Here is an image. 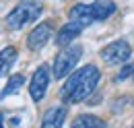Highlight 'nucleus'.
Listing matches in <instances>:
<instances>
[{
  "label": "nucleus",
  "instance_id": "f257e3e1",
  "mask_svg": "<svg viewBox=\"0 0 134 128\" xmlns=\"http://www.w3.org/2000/svg\"><path fill=\"white\" fill-rule=\"evenodd\" d=\"M99 68L93 64H87L83 68L74 70V74H70L64 87L60 89V97L64 103H81L91 95L99 83Z\"/></svg>",
  "mask_w": 134,
  "mask_h": 128
},
{
  "label": "nucleus",
  "instance_id": "f03ea898",
  "mask_svg": "<svg viewBox=\"0 0 134 128\" xmlns=\"http://www.w3.org/2000/svg\"><path fill=\"white\" fill-rule=\"evenodd\" d=\"M41 4L39 2H35V0H21L17 6L6 15V27L10 29V31H17V29H23L25 25H29V23H33L39 19L41 15Z\"/></svg>",
  "mask_w": 134,
  "mask_h": 128
},
{
  "label": "nucleus",
  "instance_id": "7ed1b4c3",
  "mask_svg": "<svg viewBox=\"0 0 134 128\" xmlns=\"http://www.w3.org/2000/svg\"><path fill=\"white\" fill-rule=\"evenodd\" d=\"M81 56H83V48L81 46H66L54 60V79L68 77L74 70V66L79 64Z\"/></svg>",
  "mask_w": 134,
  "mask_h": 128
},
{
  "label": "nucleus",
  "instance_id": "20e7f679",
  "mask_svg": "<svg viewBox=\"0 0 134 128\" xmlns=\"http://www.w3.org/2000/svg\"><path fill=\"white\" fill-rule=\"evenodd\" d=\"M130 56H132V48H130V44L124 41V39L111 41L109 46H105V48L101 50V58H103V62L111 64V66L124 64L126 60H130Z\"/></svg>",
  "mask_w": 134,
  "mask_h": 128
},
{
  "label": "nucleus",
  "instance_id": "39448f33",
  "mask_svg": "<svg viewBox=\"0 0 134 128\" xmlns=\"http://www.w3.org/2000/svg\"><path fill=\"white\" fill-rule=\"evenodd\" d=\"M48 85H50V70L48 66H39L31 77V83H29V93H31V99L33 101H41L46 97V91H48Z\"/></svg>",
  "mask_w": 134,
  "mask_h": 128
},
{
  "label": "nucleus",
  "instance_id": "423d86ee",
  "mask_svg": "<svg viewBox=\"0 0 134 128\" xmlns=\"http://www.w3.org/2000/svg\"><path fill=\"white\" fill-rule=\"evenodd\" d=\"M52 35H54V29H52L50 23H39L33 31L27 35V48L33 50V52L41 50L46 44H48V41H50Z\"/></svg>",
  "mask_w": 134,
  "mask_h": 128
},
{
  "label": "nucleus",
  "instance_id": "0eeeda50",
  "mask_svg": "<svg viewBox=\"0 0 134 128\" xmlns=\"http://www.w3.org/2000/svg\"><path fill=\"white\" fill-rule=\"evenodd\" d=\"M66 105H54L41 118V128H62L66 120Z\"/></svg>",
  "mask_w": 134,
  "mask_h": 128
},
{
  "label": "nucleus",
  "instance_id": "6e6552de",
  "mask_svg": "<svg viewBox=\"0 0 134 128\" xmlns=\"http://www.w3.org/2000/svg\"><path fill=\"white\" fill-rule=\"evenodd\" d=\"M83 29H85V27H83V25H79L76 21H68L66 25H62L60 31L56 33V44L62 46V48H64V46H70V41H72L74 37H79Z\"/></svg>",
  "mask_w": 134,
  "mask_h": 128
},
{
  "label": "nucleus",
  "instance_id": "1a4fd4ad",
  "mask_svg": "<svg viewBox=\"0 0 134 128\" xmlns=\"http://www.w3.org/2000/svg\"><path fill=\"white\" fill-rule=\"evenodd\" d=\"M89 13H91L93 23L105 21L107 17H111L116 13V4H114L111 0H97V2H91V4H89Z\"/></svg>",
  "mask_w": 134,
  "mask_h": 128
},
{
  "label": "nucleus",
  "instance_id": "9d476101",
  "mask_svg": "<svg viewBox=\"0 0 134 128\" xmlns=\"http://www.w3.org/2000/svg\"><path fill=\"white\" fill-rule=\"evenodd\" d=\"M70 128H107V124H105L101 118H97V116L83 114V116H79V118L72 122Z\"/></svg>",
  "mask_w": 134,
  "mask_h": 128
},
{
  "label": "nucleus",
  "instance_id": "9b49d317",
  "mask_svg": "<svg viewBox=\"0 0 134 128\" xmlns=\"http://www.w3.org/2000/svg\"><path fill=\"white\" fill-rule=\"evenodd\" d=\"M15 60H17V48L8 46V48L0 50V77H4L10 70V66L15 64Z\"/></svg>",
  "mask_w": 134,
  "mask_h": 128
},
{
  "label": "nucleus",
  "instance_id": "f8f14e48",
  "mask_svg": "<svg viewBox=\"0 0 134 128\" xmlns=\"http://www.w3.org/2000/svg\"><path fill=\"white\" fill-rule=\"evenodd\" d=\"M23 85H25V77H23V74H13V77L8 79V83H6V87L0 91V99H4V97H8V95H13V93H17Z\"/></svg>",
  "mask_w": 134,
  "mask_h": 128
},
{
  "label": "nucleus",
  "instance_id": "ddd939ff",
  "mask_svg": "<svg viewBox=\"0 0 134 128\" xmlns=\"http://www.w3.org/2000/svg\"><path fill=\"white\" fill-rule=\"evenodd\" d=\"M130 72H134V68H132V66H124V70H122V72H120V74H118V81L126 79V77H128V74H130Z\"/></svg>",
  "mask_w": 134,
  "mask_h": 128
},
{
  "label": "nucleus",
  "instance_id": "4468645a",
  "mask_svg": "<svg viewBox=\"0 0 134 128\" xmlns=\"http://www.w3.org/2000/svg\"><path fill=\"white\" fill-rule=\"evenodd\" d=\"M0 128H4V120H2V114H0Z\"/></svg>",
  "mask_w": 134,
  "mask_h": 128
}]
</instances>
